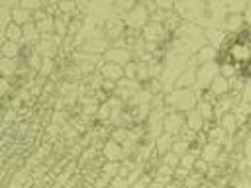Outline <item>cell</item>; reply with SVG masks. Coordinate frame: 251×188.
I'll use <instances>...</instances> for the list:
<instances>
[{
  "instance_id": "cell-1",
  "label": "cell",
  "mask_w": 251,
  "mask_h": 188,
  "mask_svg": "<svg viewBox=\"0 0 251 188\" xmlns=\"http://www.w3.org/2000/svg\"><path fill=\"white\" fill-rule=\"evenodd\" d=\"M218 74H220L218 65H214V63H204V65L198 69V72H196V82H198L202 88H210V84L218 78Z\"/></svg>"
},
{
  "instance_id": "cell-2",
  "label": "cell",
  "mask_w": 251,
  "mask_h": 188,
  "mask_svg": "<svg viewBox=\"0 0 251 188\" xmlns=\"http://www.w3.org/2000/svg\"><path fill=\"white\" fill-rule=\"evenodd\" d=\"M169 102L173 104L175 110H188V108H192V104H194V94H192L190 90L175 92L173 96H169Z\"/></svg>"
},
{
  "instance_id": "cell-3",
  "label": "cell",
  "mask_w": 251,
  "mask_h": 188,
  "mask_svg": "<svg viewBox=\"0 0 251 188\" xmlns=\"http://www.w3.org/2000/svg\"><path fill=\"white\" fill-rule=\"evenodd\" d=\"M229 55L235 63H245L251 57V45L247 43H233L229 49Z\"/></svg>"
},
{
  "instance_id": "cell-4",
  "label": "cell",
  "mask_w": 251,
  "mask_h": 188,
  "mask_svg": "<svg viewBox=\"0 0 251 188\" xmlns=\"http://www.w3.org/2000/svg\"><path fill=\"white\" fill-rule=\"evenodd\" d=\"M208 90H210V94H216L218 98H224V96H227V94H229V90H231V88H229V80L218 74V78L210 84V88H208Z\"/></svg>"
},
{
  "instance_id": "cell-5",
  "label": "cell",
  "mask_w": 251,
  "mask_h": 188,
  "mask_svg": "<svg viewBox=\"0 0 251 188\" xmlns=\"http://www.w3.org/2000/svg\"><path fill=\"white\" fill-rule=\"evenodd\" d=\"M163 35H165V27H163L161 24L151 22L149 25H145V27H143V37H145V39H149V41H159Z\"/></svg>"
},
{
  "instance_id": "cell-6",
  "label": "cell",
  "mask_w": 251,
  "mask_h": 188,
  "mask_svg": "<svg viewBox=\"0 0 251 188\" xmlns=\"http://www.w3.org/2000/svg\"><path fill=\"white\" fill-rule=\"evenodd\" d=\"M233 106V98L231 96H224L222 100H218V104L214 106V116H226V112Z\"/></svg>"
},
{
  "instance_id": "cell-7",
  "label": "cell",
  "mask_w": 251,
  "mask_h": 188,
  "mask_svg": "<svg viewBox=\"0 0 251 188\" xmlns=\"http://www.w3.org/2000/svg\"><path fill=\"white\" fill-rule=\"evenodd\" d=\"M196 69L192 67L190 70H186V72H182V76H180V80H176V86L178 88H186V86H192L194 82H196Z\"/></svg>"
},
{
  "instance_id": "cell-8",
  "label": "cell",
  "mask_w": 251,
  "mask_h": 188,
  "mask_svg": "<svg viewBox=\"0 0 251 188\" xmlns=\"http://www.w3.org/2000/svg\"><path fill=\"white\" fill-rule=\"evenodd\" d=\"M180 123H182L180 116H176V114L169 116V118L165 119V129H167V133H175V131H178V129H180Z\"/></svg>"
},
{
  "instance_id": "cell-9",
  "label": "cell",
  "mask_w": 251,
  "mask_h": 188,
  "mask_svg": "<svg viewBox=\"0 0 251 188\" xmlns=\"http://www.w3.org/2000/svg\"><path fill=\"white\" fill-rule=\"evenodd\" d=\"M108 59H110L114 65H122V63L127 61V51H126V49H112V51L108 53Z\"/></svg>"
},
{
  "instance_id": "cell-10",
  "label": "cell",
  "mask_w": 251,
  "mask_h": 188,
  "mask_svg": "<svg viewBox=\"0 0 251 188\" xmlns=\"http://www.w3.org/2000/svg\"><path fill=\"white\" fill-rule=\"evenodd\" d=\"M24 35V31H22V25H18V24H10L8 27H6V37L10 39V41H18L20 37Z\"/></svg>"
},
{
  "instance_id": "cell-11",
  "label": "cell",
  "mask_w": 251,
  "mask_h": 188,
  "mask_svg": "<svg viewBox=\"0 0 251 188\" xmlns=\"http://www.w3.org/2000/svg\"><path fill=\"white\" fill-rule=\"evenodd\" d=\"M222 123H224V129H226V133H233V129H235V123H237V118H235V114H233V112H227V114L222 118Z\"/></svg>"
},
{
  "instance_id": "cell-12",
  "label": "cell",
  "mask_w": 251,
  "mask_h": 188,
  "mask_svg": "<svg viewBox=\"0 0 251 188\" xmlns=\"http://www.w3.org/2000/svg\"><path fill=\"white\" fill-rule=\"evenodd\" d=\"M102 72H104L106 76H112V78L116 80V78L122 76V67H120V65H114V63H108V65L102 67Z\"/></svg>"
},
{
  "instance_id": "cell-13",
  "label": "cell",
  "mask_w": 251,
  "mask_h": 188,
  "mask_svg": "<svg viewBox=\"0 0 251 188\" xmlns=\"http://www.w3.org/2000/svg\"><path fill=\"white\" fill-rule=\"evenodd\" d=\"M212 110H214V106H210L208 102H200V104H198V112H196V114H198L202 119H208V118H212V116H214V112H212Z\"/></svg>"
},
{
  "instance_id": "cell-14",
  "label": "cell",
  "mask_w": 251,
  "mask_h": 188,
  "mask_svg": "<svg viewBox=\"0 0 251 188\" xmlns=\"http://www.w3.org/2000/svg\"><path fill=\"white\" fill-rule=\"evenodd\" d=\"M104 151H106L108 159H112V161H116V159H120V157H122V149H120L114 141H110V143L106 145V149H104Z\"/></svg>"
},
{
  "instance_id": "cell-15",
  "label": "cell",
  "mask_w": 251,
  "mask_h": 188,
  "mask_svg": "<svg viewBox=\"0 0 251 188\" xmlns=\"http://www.w3.org/2000/svg\"><path fill=\"white\" fill-rule=\"evenodd\" d=\"M12 20H14V24L22 25V24H25L29 20V12L27 10H14L12 12Z\"/></svg>"
},
{
  "instance_id": "cell-16",
  "label": "cell",
  "mask_w": 251,
  "mask_h": 188,
  "mask_svg": "<svg viewBox=\"0 0 251 188\" xmlns=\"http://www.w3.org/2000/svg\"><path fill=\"white\" fill-rule=\"evenodd\" d=\"M220 151V145H216V143H208L206 147H204V151H202V157L206 159V161H212L214 159V155Z\"/></svg>"
},
{
  "instance_id": "cell-17",
  "label": "cell",
  "mask_w": 251,
  "mask_h": 188,
  "mask_svg": "<svg viewBox=\"0 0 251 188\" xmlns=\"http://www.w3.org/2000/svg\"><path fill=\"white\" fill-rule=\"evenodd\" d=\"M224 137H226V129H224V127H216V129L210 133V139H212V143H216V145H222V143H224Z\"/></svg>"
},
{
  "instance_id": "cell-18",
  "label": "cell",
  "mask_w": 251,
  "mask_h": 188,
  "mask_svg": "<svg viewBox=\"0 0 251 188\" xmlns=\"http://www.w3.org/2000/svg\"><path fill=\"white\" fill-rule=\"evenodd\" d=\"M206 35L214 41V45H216V47H218V45H220V41L224 39V33H220V35H218V33H216V29H208V31H206Z\"/></svg>"
},
{
  "instance_id": "cell-19",
  "label": "cell",
  "mask_w": 251,
  "mask_h": 188,
  "mask_svg": "<svg viewBox=\"0 0 251 188\" xmlns=\"http://www.w3.org/2000/svg\"><path fill=\"white\" fill-rule=\"evenodd\" d=\"M245 100L251 104V84H247V86H245Z\"/></svg>"
},
{
  "instance_id": "cell-20",
  "label": "cell",
  "mask_w": 251,
  "mask_h": 188,
  "mask_svg": "<svg viewBox=\"0 0 251 188\" xmlns=\"http://www.w3.org/2000/svg\"><path fill=\"white\" fill-rule=\"evenodd\" d=\"M245 22H247V24H249V25H251V8H249V10H247V16H245Z\"/></svg>"
}]
</instances>
